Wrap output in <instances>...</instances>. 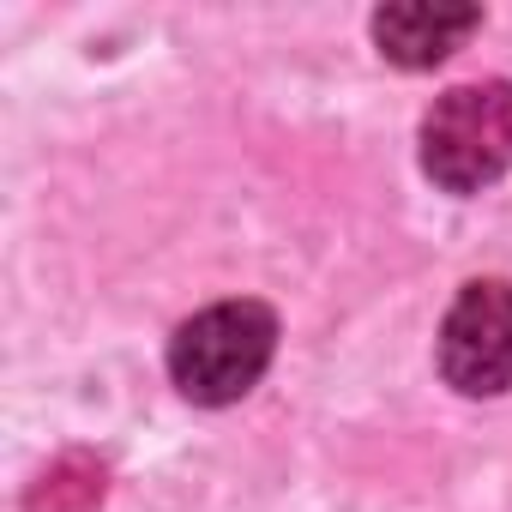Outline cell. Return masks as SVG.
<instances>
[{
  "mask_svg": "<svg viewBox=\"0 0 512 512\" xmlns=\"http://www.w3.org/2000/svg\"><path fill=\"white\" fill-rule=\"evenodd\" d=\"M278 350V314L266 302H217L169 338V374L193 404H235L260 386Z\"/></svg>",
  "mask_w": 512,
  "mask_h": 512,
  "instance_id": "cell-1",
  "label": "cell"
},
{
  "mask_svg": "<svg viewBox=\"0 0 512 512\" xmlns=\"http://www.w3.org/2000/svg\"><path fill=\"white\" fill-rule=\"evenodd\" d=\"M422 169L446 193H482L512 169V85H452L422 115Z\"/></svg>",
  "mask_w": 512,
  "mask_h": 512,
  "instance_id": "cell-2",
  "label": "cell"
},
{
  "mask_svg": "<svg viewBox=\"0 0 512 512\" xmlns=\"http://www.w3.org/2000/svg\"><path fill=\"white\" fill-rule=\"evenodd\" d=\"M482 25V7H440V0H404V7H380L374 13V43L392 67H440L452 49H464V37Z\"/></svg>",
  "mask_w": 512,
  "mask_h": 512,
  "instance_id": "cell-4",
  "label": "cell"
},
{
  "mask_svg": "<svg viewBox=\"0 0 512 512\" xmlns=\"http://www.w3.org/2000/svg\"><path fill=\"white\" fill-rule=\"evenodd\" d=\"M109 494V470L91 452H61L25 494V512H97Z\"/></svg>",
  "mask_w": 512,
  "mask_h": 512,
  "instance_id": "cell-5",
  "label": "cell"
},
{
  "mask_svg": "<svg viewBox=\"0 0 512 512\" xmlns=\"http://www.w3.org/2000/svg\"><path fill=\"white\" fill-rule=\"evenodd\" d=\"M440 374L464 398H500L512 386V284L470 278L440 326Z\"/></svg>",
  "mask_w": 512,
  "mask_h": 512,
  "instance_id": "cell-3",
  "label": "cell"
}]
</instances>
